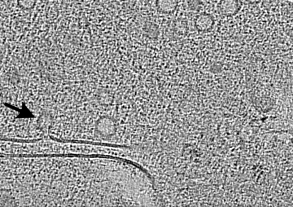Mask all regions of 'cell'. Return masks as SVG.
Returning a JSON list of instances; mask_svg holds the SVG:
<instances>
[{"label": "cell", "instance_id": "1", "mask_svg": "<svg viewBox=\"0 0 293 207\" xmlns=\"http://www.w3.org/2000/svg\"><path fill=\"white\" fill-rule=\"evenodd\" d=\"M45 180L38 157L0 155V206H38Z\"/></svg>", "mask_w": 293, "mask_h": 207}, {"label": "cell", "instance_id": "2", "mask_svg": "<svg viewBox=\"0 0 293 207\" xmlns=\"http://www.w3.org/2000/svg\"><path fill=\"white\" fill-rule=\"evenodd\" d=\"M241 9L240 0H220L218 4L219 12L223 16L231 17L237 14Z\"/></svg>", "mask_w": 293, "mask_h": 207}, {"label": "cell", "instance_id": "3", "mask_svg": "<svg viewBox=\"0 0 293 207\" xmlns=\"http://www.w3.org/2000/svg\"><path fill=\"white\" fill-rule=\"evenodd\" d=\"M215 24L214 17L208 13H201L196 17L194 25L196 29L200 32H207L211 30Z\"/></svg>", "mask_w": 293, "mask_h": 207}, {"label": "cell", "instance_id": "4", "mask_svg": "<svg viewBox=\"0 0 293 207\" xmlns=\"http://www.w3.org/2000/svg\"><path fill=\"white\" fill-rule=\"evenodd\" d=\"M157 10L163 14H172L177 10L179 0H156Z\"/></svg>", "mask_w": 293, "mask_h": 207}, {"label": "cell", "instance_id": "5", "mask_svg": "<svg viewBox=\"0 0 293 207\" xmlns=\"http://www.w3.org/2000/svg\"><path fill=\"white\" fill-rule=\"evenodd\" d=\"M37 0H17V4L22 10L29 11L36 7Z\"/></svg>", "mask_w": 293, "mask_h": 207}, {"label": "cell", "instance_id": "6", "mask_svg": "<svg viewBox=\"0 0 293 207\" xmlns=\"http://www.w3.org/2000/svg\"><path fill=\"white\" fill-rule=\"evenodd\" d=\"M145 32L148 34V36L151 38H156L158 37L159 33V30L158 26L156 25H150L148 26H146Z\"/></svg>", "mask_w": 293, "mask_h": 207}, {"label": "cell", "instance_id": "7", "mask_svg": "<svg viewBox=\"0 0 293 207\" xmlns=\"http://www.w3.org/2000/svg\"><path fill=\"white\" fill-rule=\"evenodd\" d=\"M187 4L191 11L195 12L199 11L203 7L201 0H187Z\"/></svg>", "mask_w": 293, "mask_h": 207}, {"label": "cell", "instance_id": "8", "mask_svg": "<svg viewBox=\"0 0 293 207\" xmlns=\"http://www.w3.org/2000/svg\"><path fill=\"white\" fill-rule=\"evenodd\" d=\"M223 65L220 63H214L212 65L211 71L214 73H220L222 71Z\"/></svg>", "mask_w": 293, "mask_h": 207}, {"label": "cell", "instance_id": "9", "mask_svg": "<svg viewBox=\"0 0 293 207\" xmlns=\"http://www.w3.org/2000/svg\"><path fill=\"white\" fill-rule=\"evenodd\" d=\"M246 2L250 4H257L261 2V0H244Z\"/></svg>", "mask_w": 293, "mask_h": 207}, {"label": "cell", "instance_id": "10", "mask_svg": "<svg viewBox=\"0 0 293 207\" xmlns=\"http://www.w3.org/2000/svg\"><path fill=\"white\" fill-rule=\"evenodd\" d=\"M3 60V56L1 51H0V64H2Z\"/></svg>", "mask_w": 293, "mask_h": 207}, {"label": "cell", "instance_id": "11", "mask_svg": "<svg viewBox=\"0 0 293 207\" xmlns=\"http://www.w3.org/2000/svg\"><path fill=\"white\" fill-rule=\"evenodd\" d=\"M61 155H62V154H61ZM62 166H63V159H62ZM61 183H62V174H61ZM62 194H63V189H62Z\"/></svg>", "mask_w": 293, "mask_h": 207}, {"label": "cell", "instance_id": "12", "mask_svg": "<svg viewBox=\"0 0 293 207\" xmlns=\"http://www.w3.org/2000/svg\"><path fill=\"white\" fill-rule=\"evenodd\" d=\"M205 1H211V0H205Z\"/></svg>", "mask_w": 293, "mask_h": 207}]
</instances>
